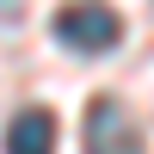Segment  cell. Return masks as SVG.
Segmentation results:
<instances>
[{
    "instance_id": "1",
    "label": "cell",
    "mask_w": 154,
    "mask_h": 154,
    "mask_svg": "<svg viewBox=\"0 0 154 154\" xmlns=\"http://www.w3.org/2000/svg\"><path fill=\"white\" fill-rule=\"evenodd\" d=\"M56 37L80 56H105V49H117L123 19L111 6H68V12H56Z\"/></svg>"
},
{
    "instance_id": "3",
    "label": "cell",
    "mask_w": 154,
    "mask_h": 154,
    "mask_svg": "<svg viewBox=\"0 0 154 154\" xmlns=\"http://www.w3.org/2000/svg\"><path fill=\"white\" fill-rule=\"evenodd\" d=\"M6 154H56V117H49L43 105L19 111V117L6 123Z\"/></svg>"
},
{
    "instance_id": "2",
    "label": "cell",
    "mask_w": 154,
    "mask_h": 154,
    "mask_svg": "<svg viewBox=\"0 0 154 154\" xmlns=\"http://www.w3.org/2000/svg\"><path fill=\"white\" fill-rule=\"evenodd\" d=\"M86 154H142V136L130 130V111L117 99L86 105Z\"/></svg>"
}]
</instances>
